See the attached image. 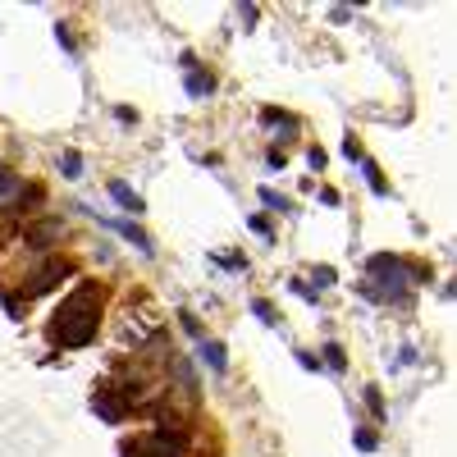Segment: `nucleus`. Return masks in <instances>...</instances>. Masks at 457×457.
I'll return each instance as SVG.
<instances>
[{"mask_svg":"<svg viewBox=\"0 0 457 457\" xmlns=\"http://www.w3.org/2000/svg\"><path fill=\"white\" fill-rule=\"evenodd\" d=\"M97 412L106 421H124V402H119L115 393H97Z\"/></svg>","mask_w":457,"mask_h":457,"instance_id":"7","label":"nucleus"},{"mask_svg":"<svg viewBox=\"0 0 457 457\" xmlns=\"http://www.w3.org/2000/svg\"><path fill=\"white\" fill-rule=\"evenodd\" d=\"M252 311L261 316V321H274V307H270V302H252Z\"/></svg>","mask_w":457,"mask_h":457,"instance_id":"16","label":"nucleus"},{"mask_svg":"<svg viewBox=\"0 0 457 457\" xmlns=\"http://www.w3.org/2000/svg\"><path fill=\"white\" fill-rule=\"evenodd\" d=\"M325 361H330V370H343V348H339V343L325 348Z\"/></svg>","mask_w":457,"mask_h":457,"instance_id":"14","label":"nucleus"},{"mask_svg":"<svg viewBox=\"0 0 457 457\" xmlns=\"http://www.w3.org/2000/svg\"><path fill=\"white\" fill-rule=\"evenodd\" d=\"M64 274H69V265H64V261H50L46 270H37V279H32V293H46V288H55V283L64 279Z\"/></svg>","mask_w":457,"mask_h":457,"instance_id":"4","label":"nucleus"},{"mask_svg":"<svg viewBox=\"0 0 457 457\" xmlns=\"http://www.w3.org/2000/svg\"><path fill=\"white\" fill-rule=\"evenodd\" d=\"M178 448H183V435L160 430V435H146L142 444H128L124 457H178Z\"/></svg>","mask_w":457,"mask_h":457,"instance_id":"3","label":"nucleus"},{"mask_svg":"<svg viewBox=\"0 0 457 457\" xmlns=\"http://www.w3.org/2000/svg\"><path fill=\"white\" fill-rule=\"evenodd\" d=\"M370 279L379 283V288H370L375 297H393V293H402V283H407V270H402L398 256H370Z\"/></svg>","mask_w":457,"mask_h":457,"instance_id":"2","label":"nucleus"},{"mask_svg":"<svg viewBox=\"0 0 457 457\" xmlns=\"http://www.w3.org/2000/svg\"><path fill=\"white\" fill-rule=\"evenodd\" d=\"M59 234H64V224H59V220H46V224H37V229H28V243L41 247V243H50V238H59Z\"/></svg>","mask_w":457,"mask_h":457,"instance_id":"6","label":"nucleus"},{"mask_svg":"<svg viewBox=\"0 0 457 457\" xmlns=\"http://www.w3.org/2000/svg\"><path fill=\"white\" fill-rule=\"evenodd\" d=\"M110 197H115V202L124 206V211H133V215L142 211V197H137V192H133V188H128V183H119V178H115V183H110Z\"/></svg>","mask_w":457,"mask_h":457,"instance_id":"5","label":"nucleus"},{"mask_svg":"<svg viewBox=\"0 0 457 457\" xmlns=\"http://www.w3.org/2000/svg\"><path fill=\"white\" fill-rule=\"evenodd\" d=\"M206 361H211L215 370H224V348L220 343H206Z\"/></svg>","mask_w":457,"mask_h":457,"instance_id":"12","label":"nucleus"},{"mask_svg":"<svg viewBox=\"0 0 457 457\" xmlns=\"http://www.w3.org/2000/svg\"><path fill=\"white\" fill-rule=\"evenodd\" d=\"M261 202H265V206H274V211H293V206H288V197H279L274 188H261Z\"/></svg>","mask_w":457,"mask_h":457,"instance_id":"11","label":"nucleus"},{"mask_svg":"<svg viewBox=\"0 0 457 457\" xmlns=\"http://www.w3.org/2000/svg\"><path fill=\"white\" fill-rule=\"evenodd\" d=\"M78 169H83L78 151H64V156H59V174H64V178H78Z\"/></svg>","mask_w":457,"mask_h":457,"instance_id":"9","label":"nucleus"},{"mask_svg":"<svg viewBox=\"0 0 457 457\" xmlns=\"http://www.w3.org/2000/svg\"><path fill=\"white\" fill-rule=\"evenodd\" d=\"M14 188H19V178H14V174H10V169L0 165V197H10V192H14Z\"/></svg>","mask_w":457,"mask_h":457,"instance_id":"13","label":"nucleus"},{"mask_svg":"<svg viewBox=\"0 0 457 457\" xmlns=\"http://www.w3.org/2000/svg\"><path fill=\"white\" fill-rule=\"evenodd\" d=\"M106 224H110V229H119V234H124L128 243H137L142 252H151V238H146V234H137V224H115V220H106Z\"/></svg>","mask_w":457,"mask_h":457,"instance_id":"8","label":"nucleus"},{"mask_svg":"<svg viewBox=\"0 0 457 457\" xmlns=\"http://www.w3.org/2000/svg\"><path fill=\"white\" fill-rule=\"evenodd\" d=\"M188 92H192V97H206V92H215V78H206V73H188Z\"/></svg>","mask_w":457,"mask_h":457,"instance_id":"10","label":"nucleus"},{"mask_svg":"<svg viewBox=\"0 0 457 457\" xmlns=\"http://www.w3.org/2000/svg\"><path fill=\"white\" fill-rule=\"evenodd\" d=\"M307 160H311V169H325V151H321V146H311V156H307Z\"/></svg>","mask_w":457,"mask_h":457,"instance_id":"17","label":"nucleus"},{"mask_svg":"<svg viewBox=\"0 0 457 457\" xmlns=\"http://www.w3.org/2000/svg\"><path fill=\"white\" fill-rule=\"evenodd\" d=\"M101 330V288L97 283H78L64 297V307L55 311V343L64 348H83Z\"/></svg>","mask_w":457,"mask_h":457,"instance_id":"1","label":"nucleus"},{"mask_svg":"<svg viewBox=\"0 0 457 457\" xmlns=\"http://www.w3.org/2000/svg\"><path fill=\"white\" fill-rule=\"evenodd\" d=\"M366 178H370V188H375V192H384V178H379V169L370 165V160H366Z\"/></svg>","mask_w":457,"mask_h":457,"instance_id":"15","label":"nucleus"}]
</instances>
